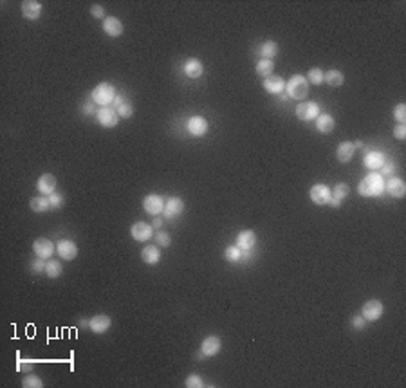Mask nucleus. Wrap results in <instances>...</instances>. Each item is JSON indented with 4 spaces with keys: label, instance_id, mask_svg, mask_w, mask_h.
<instances>
[{
    "label": "nucleus",
    "instance_id": "obj_1",
    "mask_svg": "<svg viewBox=\"0 0 406 388\" xmlns=\"http://www.w3.org/2000/svg\"><path fill=\"white\" fill-rule=\"evenodd\" d=\"M358 192L363 197H379L384 192V177H381L379 172H370L359 181Z\"/></svg>",
    "mask_w": 406,
    "mask_h": 388
},
{
    "label": "nucleus",
    "instance_id": "obj_2",
    "mask_svg": "<svg viewBox=\"0 0 406 388\" xmlns=\"http://www.w3.org/2000/svg\"><path fill=\"white\" fill-rule=\"evenodd\" d=\"M285 89H287L289 98H292V100L303 101L309 96V82H307V78L302 76V74L291 76V80L285 83Z\"/></svg>",
    "mask_w": 406,
    "mask_h": 388
},
{
    "label": "nucleus",
    "instance_id": "obj_3",
    "mask_svg": "<svg viewBox=\"0 0 406 388\" xmlns=\"http://www.w3.org/2000/svg\"><path fill=\"white\" fill-rule=\"evenodd\" d=\"M90 96H93L94 103L101 105V107H107V105H110L112 101L116 100V89H114L112 83L101 82L94 87V90L90 93Z\"/></svg>",
    "mask_w": 406,
    "mask_h": 388
},
{
    "label": "nucleus",
    "instance_id": "obj_4",
    "mask_svg": "<svg viewBox=\"0 0 406 388\" xmlns=\"http://www.w3.org/2000/svg\"><path fill=\"white\" fill-rule=\"evenodd\" d=\"M320 116V105L316 101H302L296 107V118L302 121H312Z\"/></svg>",
    "mask_w": 406,
    "mask_h": 388
},
{
    "label": "nucleus",
    "instance_id": "obj_5",
    "mask_svg": "<svg viewBox=\"0 0 406 388\" xmlns=\"http://www.w3.org/2000/svg\"><path fill=\"white\" fill-rule=\"evenodd\" d=\"M309 197L314 204L318 206H325V204H329L330 197H333V190L329 188L327 184H314L312 188L309 190Z\"/></svg>",
    "mask_w": 406,
    "mask_h": 388
},
{
    "label": "nucleus",
    "instance_id": "obj_6",
    "mask_svg": "<svg viewBox=\"0 0 406 388\" xmlns=\"http://www.w3.org/2000/svg\"><path fill=\"white\" fill-rule=\"evenodd\" d=\"M96 118H98V123H100L103 128H114V126H118L119 119H121L114 108H108V107L98 108Z\"/></svg>",
    "mask_w": 406,
    "mask_h": 388
},
{
    "label": "nucleus",
    "instance_id": "obj_7",
    "mask_svg": "<svg viewBox=\"0 0 406 388\" xmlns=\"http://www.w3.org/2000/svg\"><path fill=\"white\" fill-rule=\"evenodd\" d=\"M383 303L379 300H368V302L363 305L361 309V316L366 320V322H377V320L383 316Z\"/></svg>",
    "mask_w": 406,
    "mask_h": 388
},
{
    "label": "nucleus",
    "instance_id": "obj_8",
    "mask_svg": "<svg viewBox=\"0 0 406 388\" xmlns=\"http://www.w3.org/2000/svg\"><path fill=\"white\" fill-rule=\"evenodd\" d=\"M54 249H56V246L52 244L49 238H36L34 241V244H33V251H34V255L38 256V258H44V260H49L51 258L52 255H54Z\"/></svg>",
    "mask_w": 406,
    "mask_h": 388
},
{
    "label": "nucleus",
    "instance_id": "obj_9",
    "mask_svg": "<svg viewBox=\"0 0 406 388\" xmlns=\"http://www.w3.org/2000/svg\"><path fill=\"white\" fill-rule=\"evenodd\" d=\"M143 208L148 215L157 217V215H161L162 210H164V200L159 195H155V193H150V195H146L143 199Z\"/></svg>",
    "mask_w": 406,
    "mask_h": 388
},
{
    "label": "nucleus",
    "instance_id": "obj_10",
    "mask_svg": "<svg viewBox=\"0 0 406 388\" xmlns=\"http://www.w3.org/2000/svg\"><path fill=\"white\" fill-rule=\"evenodd\" d=\"M56 251H58L60 258L70 262V260H74L78 256V246L72 241H69V238H63V241H60L56 244Z\"/></svg>",
    "mask_w": 406,
    "mask_h": 388
},
{
    "label": "nucleus",
    "instance_id": "obj_11",
    "mask_svg": "<svg viewBox=\"0 0 406 388\" xmlns=\"http://www.w3.org/2000/svg\"><path fill=\"white\" fill-rule=\"evenodd\" d=\"M256 244V235L253 229H244V231L238 233L236 237V246L242 249V253H249Z\"/></svg>",
    "mask_w": 406,
    "mask_h": 388
},
{
    "label": "nucleus",
    "instance_id": "obj_12",
    "mask_svg": "<svg viewBox=\"0 0 406 388\" xmlns=\"http://www.w3.org/2000/svg\"><path fill=\"white\" fill-rule=\"evenodd\" d=\"M184 211V200L181 197H172L164 202V210H162V215L167 218H175Z\"/></svg>",
    "mask_w": 406,
    "mask_h": 388
},
{
    "label": "nucleus",
    "instance_id": "obj_13",
    "mask_svg": "<svg viewBox=\"0 0 406 388\" xmlns=\"http://www.w3.org/2000/svg\"><path fill=\"white\" fill-rule=\"evenodd\" d=\"M130 233H132V238H136L137 242H144V241H148V238H152V235H154V226L139 220L132 226Z\"/></svg>",
    "mask_w": 406,
    "mask_h": 388
},
{
    "label": "nucleus",
    "instance_id": "obj_14",
    "mask_svg": "<svg viewBox=\"0 0 406 388\" xmlns=\"http://www.w3.org/2000/svg\"><path fill=\"white\" fill-rule=\"evenodd\" d=\"M384 190H386L392 197H395V199H401L406 193V184L402 179L392 175V177H388L386 181H384Z\"/></svg>",
    "mask_w": 406,
    "mask_h": 388
},
{
    "label": "nucleus",
    "instance_id": "obj_15",
    "mask_svg": "<svg viewBox=\"0 0 406 388\" xmlns=\"http://www.w3.org/2000/svg\"><path fill=\"white\" fill-rule=\"evenodd\" d=\"M222 341L218 336H208L202 340V345H200V352H202L206 358H213L220 352Z\"/></svg>",
    "mask_w": 406,
    "mask_h": 388
},
{
    "label": "nucleus",
    "instance_id": "obj_16",
    "mask_svg": "<svg viewBox=\"0 0 406 388\" xmlns=\"http://www.w3.org/2000/svg\"><path fill=\"white\" fill-rule=\"evenodd\" d=\"M20 9H22L24 19L27 20H38L42 15V4L36 0H24L20 4Z\"/></svg>",
    "mask_w": 406,
    "mask_h": 388
},
{
    "label": "nucleus",
    "instance_id": "obj_17",
    "mask_svg": "<svg viewBox=\"0 0 406 388\" xmlns=\"http://www.w3.org/2000/svg\"><path fill=\"white\" fill-rule=\"evenodd\" d=\"M188 132L195 137H200L208 132V121L202 118V116H193V118L188 119V125H186Z\"/></svg>",
    "mask_w": 406,
    "mask_h": 388
},
{
    "label": "nucleus",
    "instance_id": "obj_18",
    "mask_svg": "<svg viewBox=\"0 0 406 388\" xmlns=\"http://www.w3.org/2000/svg\"><path fill=\"white\" fill-rule=\"evenodd\" d=\"M110 325H112V320L108 318L107 315H96V316H93L89 322V329L96 334L107 332V330L110 329Z\"/></svg>",
    "mask_w": 406,
    "mask_h": 388
},
{
    "label": "nucleus",
    "instance_id": "obj_19",
    "mask_svg": "<svg viewBox=\"0 0 406 388\" xmlns=\"http://www.w3.org/2000/svg\"><path fill=\"white\" fill-rule=\"evenodd\" d=\"M103 31L110 38H118L123 34V22L116 16H107L103 20Z\"/></svg>",
    "mask_w": 406,
    "mask_h": 388
},
{
    "label": "nucleus",
    "instance_id": "obj_20",
    "mask_svg": "<svg viewBox=\"0 0 406 388\" xmlns=\"http://www.w3.org/2000/svg\"><path fill=\"white\" fill-rule=\"evenodd\" d=\"M348 193H350L348 184H345V182H338V184L334 186V190H333V197H330L329 204L333 208H340L341 202H343V200L348 197Z\"/></svg>",
    "mask_w": 406,
    "mask_h": 388
},
{
    "label": "nucleus",
    "instance_id": "obj_21",
    "mask_svg": "<svg viewBox=\"0 0 406 388\" xmlns=\"http://www.w3.org/2000/svg\"><path fill=\"white\" fill-rule=\"evenodd\" d=\"M36 188H38V192L44 193V195H51V193H54V188H56V177L52 174H42L40 177H38Z\"/></svg>",
    "mask_w": 406,
    "mask_h": 388
},
{
    "label": "nucleus",
    "instance_id": "obj_22",
    "mask_svg": "<svg viewBox=\"0 0 406 388\" xmlns=\"http://www.w3.org/2000/svg\"><path fill=\"white\" fill-rule=\"evenodd\" d=\"M264 89L271 94H280L282 90L285 89V80L282 76H274V74H271V76L264 78Z\"/></svg>",
    "mask_w": 406,
    "mask_h": 388
},
{
    "label": "nucleus",
    "instance_id": "obj_23",
    "mask_svg": "<svg viewBox=\"0 0 406 388\" xmlns=\"http://www.w3.org/2000/svg\"><path fill=\"white\" fill-rule=\"evenodd\" d=\"M384 157L383 155V152H377V150H372V152H368V154L365 155V167L368 168L370 172H377L379 170L381 167H383V163H384Z\"/></svg>",
    "mask_w": 406,
    "mask_h": 388
},
{
    "label": "nucleus",
    "instance_id": "obj_24",
    "mask_svg": "<svg viewBox=\"0 0 406 388\" xmlns=\"http://www.w3.org/2000/svg\"><path fill=\"white\" fill-rule=\"evenodd\" d=\"M354 143L352 141H343V143L338 144V150H336V159L340 163H348V161L354 157Z\"/></svg>",
    "mask_w": 406,
    "mask_h": 388
},
{
    "label": "nucleus",
    "instance_id": "obj_25",
    "mask_svg": "<svg viewBox=\"0 0 406 388\" xmlns=\"http://www.w3.org/2000/svg\"><path fill=\"white\" fill-rule=\"evenodd\" d=\"M141 260L148 266H155L161 260V249L157 246H146V248L141 249Z\"/></svg>",
    "mask_w": 406,
    "mask_h": 388
},
{
    "label": "nucleus",
    "instance_id": "obj_26",
    "mask_svg": "<svg viewBox=\"0 0 406 388\" xmlns=\"http://www.w3.org/2000/svg\"><path fill=\"white\" fill-rule=\"evenodd\" d=\"M202 72H204V65H202V62L200 60H197V58H190V60H186V63H184V74L188 78H200L202 76Z\"/></svg>",
    "mask_w": 406,
    "mask_h": 388
},
{
    "label": "nucleus",
    "instance_id": "obj_27",
    "mask_svg": "<svg viewBox=\"0 0 406 388\" xmlns=\"http://www.w3.org/2000/svg\"><path fill=\"white\" fill-rule=\"evenodd\" d=\"M336 126V121L330 114H320L316 118V128L320 134H330Z\"/></svg>",
    "mask_w": 406,
    "mask_h": 388
},
{
    "label": "nucleus",
    "instance_id": "obj_28",
    "mask_svg": "<svg viewBox=\"0 0 406 388\" xmlns=\"http://www.w3.org/2000/svg\"><path fill=\"white\" fill-rule=\"evenodd\" d=\"M323 83H327V85H330V87H341L345 83V74L338 69H330L325 72Z\"/></svg>",
    "mask_w": 406,
    "mask_h": 388
},
{
    "label": "nucleus",
    "instance_id": "obj_29",
    "mask_svg": "<svg viewBox=\"0 0 406 388\" xmlns=\"http://www.w3.org/2000/svg\"><path fill=\"white\" fill-rule=\"evenodd\" d=\"M31 210L34 211V213H44V211L51 210V204H49V199L47 195H38V197H33L31 199Z\"/></svg>",
    "mask_w": 406,
    "mask_h": 388
},
{
    "label": "nucleus",
    "instance_id": "obj_30",
    "mask_svg": "<svg viewBox=\"0 0 406 388\" xmlns=\"http://www.w3.org/2000/svg\"><path fill=\"white\" fill-rule=\"evenodd\" d=\"M260 54H262V58H266V60H273L274 56L278 54V44L273 40H266L262 45H260Z\"/></svg>",
    "mask_w": 406,
    "mask_h": 388
},
{
    "label": "nucleus",
    "instance_id": "obj_31",
    "mask_svg": "<svg viewBox=\"0 0 406 388\" xmlns=\"http://www.w3.org/2000/svg\"><path fill=\"white\" fill-rule=\"evenodd\" d=\"M255 70H256V74H259V76H262V78L271 76V74H273V70H274L273 60H266V58L259 60V63H256Z\"/></svg>",
    "mask_w": 406,
    "mask_h": 388
},
{
    "label": "nucleus",
    "instance_id": "obj_32",
    "mask_svg": "<svg viewBox=\"0 0 406 388\" xmlns=\"http://www.w3.org/2000/svg\"><path fill=\"white\" fill-rule=\"evenodd\" d=\"M62 264L58 262V260L54 258H49L47 260V266H45V274H47L49 278H58L60 274H62Z\"/></svg>",
    "mask_w": 406,
    "mask_h": 388
},
{
    "label": "nucleus",
    "instance_id": "obj_33",
    "mask_svg": "<svg viewBox=\"0 0 406 388\" xmlns=\"http://www.w3.org/2000/svg\"><path fill=\"white\" fill-rule=\"evenodd\" d=\"M323 76H325V72L320 67H312V69H309V72H307V82L312 83V85H321V83H323Z\"/></svg>",
    "mask_w": 406,
    "mask_h": 388
},
{
    "label": "nucleus",
    "instance_id": "obj_34",
    "mask_svg": "<svg viewBox=\"0 0 406 388\" xmlns=\"http://www.w3.org/2000/svg\"><path fill=\"white\" fill-rule=\"evenodd\" d=\"M242 249L238 248V246H229V248H226L224 251V258L228 260V262H238L240 258H242Z\"/></svg>",
    "mask_w": 406,
    "mask_h": 388
},
{
    "label": "nucleus",
    "instance_id": "obj_35",
    "mask_svg": "<svg viewBox=\"0 0 406 388\" xmlns=\"http://www.w3.org/2000/svg\"><path fill=\"white\" fill-rule=\"evenodd\" d=\"M22 386L24 388H42L44 386V381H42L38 376H34V374H29V376L24 377Z\"/></svg>",
    "mask_w": 406,
    "mask_h": 388
},
{
    "label": "nucleus",
    "instance_id": "obj_36",
    "mask_svg": "<svg viewBox=\"0 0 406 388\" xmlns=\"http://www.w3.org/2000/svg\"><path fill=\"white\" fill-rule=\"evenodd\" d=\"M116 108H118L116 112H118V116L121 119H128V118H132V116H134V107L128 103V101H123V103L118 105Z\"/></svg>",
    "mask_w": 406,
    "mask_h": 388
},
{
    "label": "nucleus",
    "instance_id": "obj_37",
    "mask_svg": "<svg viewBox=\"0 0 406 388\" xmlns=\"http://www.w3.org/2000/svg\"><path fill=\"white\" fill-rule=\"evenodd\" d=\"M184 386L186 388H202L204 381H202V377L197 376V374H190V376L186 377V381H184Z\"/></svg>",
    "mask_w": 406,
    "mask_h": 388
},
{
    "label": "nucleus",
    "instance_id": "obj_38",
    "mask_svg": "<svg viewBox=\"0 0 406 388\" xmlns=\"http://www.w3.org/2000/svg\"><path fill=\"white\" fill-rule=\"evenodd\" d=\"M394 118L397 119L399 125H406V105L404 103H399L394 110Z\"/></svg>",
    "mask_w": 406,
    "mask_h": 388
},
{
    "label": "nucleus",
    "instance_id": "obj_39",
    "mask_svg": "<svg viewBox=\"0 0 406 388\" xmlns=\"http://www.w3.org/2000/svg\"><path fill=\"white\" fill-rule=\"evenodd\" d=\"M155 242H157V246H161V248H170L172 238H170V235H168V233L157 231V235H155Z\"/></svg>",
    "mask_w": 406,
    "mask_h": 388
},
{
    "label": "nucleus",
    "instance_id": "obj_40",
    "mask_svg": "<svg viewBox=\"0 0 406 388\" xmlns=\"http://www.w3.org/2000/svg\"><path fill=\"white\" fill-rule=\"evenodd\" d=\"M394 170H395V164L392 163V161H386V159H384L383 167L379 168V175H381V177H392Z\"/></svg>",
    "mask_w": 406,
    "mask_h": 388
},
{
    "label": "nucleus",
    "instance_id": "obj_41",
    "mask_svg": "<svg viewBox=\"0 0 406 388\" xmlns=\"http://www.w3.org/2000/svg\"><path fill=\"white\" fill-rule=\"evenodd\" d=\"M90 15H93L94 19H98V20L107 19V16H105V8H103V6H100V4H94L93 8H90Z\"/></svg>",
    "mask_w": 406,
    "mask_h": 388
},
{
    "label": "nucleus",
    "instance_id": "obj_42",
    "mask_svg": "<svg viewBox=\"0 0 406 388\" xmlns=\"http://www.w3.org/2000/svg\"><path fill=\"white\" fill-rule=\"evenodd\" d=\"M47 199H49L51 208H60L63 204V197L60 195V193H51V195H47Z\"/></svg>",
    "mask_w": 406,
    "mask_h": 388
},
{
    "label": "nucleus",
    "instance_id": "obj_43",
    "mask_svg": "<svg viewBox=\"0 0 406 388\" xmlns=\"http://www.w3.org/2000/svg\"><path fill=\"white\" fill-rule=\"evenodd\" d=\"M31 266H33L34 273H45V266H47V262H45L44 258H38V256H36V260H34Z\"/></svg>",
    "mask_w": 406,
    "mask_h": 388
},
{
    "label": "nucleus",
    "instance_id": "obj_44",
    "mask_svg": "<svg viewBox=\"0 0 406 388\" xmlns=\"http://www.w3.org/2000/svg\"><path fill=\"white\" fill-rule=\"evenodd\" d=\"M352 327H354L356 330L365 329V327H366V320L363 318L361 315H359V316H354V318H352Z\"/></svg>",
    "mask_w": 406,
    "mask_h": 388
},
{
    "label": "nucleus",
    "instance_id": "obj_45",
    "mask_svg": "<svg viewBox=\"0 0 406 388\" xmlns=\"http://www.w3.org/2000/svg\"><path fill=\"white\" fill-rule=\"evenodd\" d=\"M394 136L397 137L399 141H404L406 139V125H397V126H395Z\"/></svg>",
    "mask_w": 406,
    "mask_h": 388
},
{
    "label": "nucleus",
    "instance_id": "obj_46",
    "mask_svg": "<svg viewBox=\"0 0 406 388\" xmlns=\"http://www.w3.org/2000/svg\"><path fill=\"white\" fill-rule=\"evenodd\" d=\"M162 224H164V222H162V218H159V217H155V218H154V228L161 229V228H162Z\"/></svg>",
    "mask_w": 406,
    "mask_h": 388
},
{
    "label": "nucleus",
    "instance_id": "obj_47",
    "mask_svg": "<svg viewBox=\"0 0 406 388\" xmlns=\"http://www.w3.org/2000/svg\"><path fill=\"white\" fill-rule=\"evenodd\" d=\"M83 112H85V114H90V112H93V105H85V107H83Z\"/></svg>",
    "mask_w": 406,
    "mask_h": 388
},
{
    "label": "nucleus",
    "instance_id": "obj_48",
    "mask_svg": "<svg viewBox=\"0 0 406 388\" xmlns=\"http://www.w3.org/2000/svg\"><path fill=\"white\" fill-rule=\"evenodd\" d=\"M89 322H90V320H81L80 325H81V327H89Z\"/></svg>",
    "mask_w": 406,
    "mask_h": 388
},
{
    "label": "nucleus",
    "instance_id": "obj_49",
    "mask_svg": "<svg viewBox=\"0 0 406 388\" xmlns=\"http://www.w3.org/2000/svg\"><path fill=\"white\" fill-rule=\"evenodd\" d=\"M363 146V141H356L354 143V148H361Z\"/></svg>",
    "mask_w": 406,
    "mask_h": 388
}]
</instances>
